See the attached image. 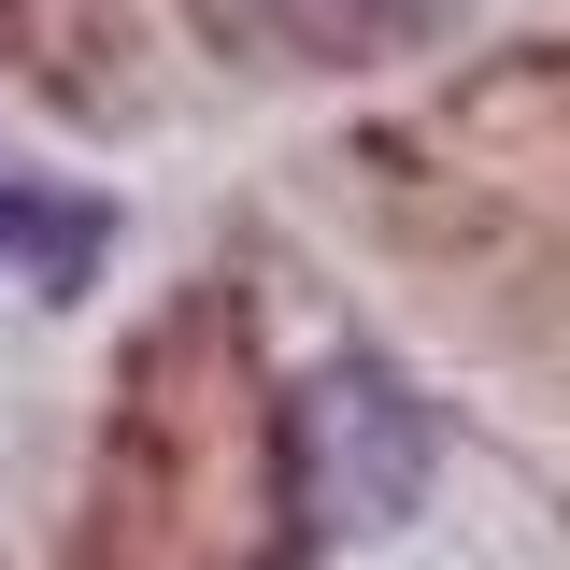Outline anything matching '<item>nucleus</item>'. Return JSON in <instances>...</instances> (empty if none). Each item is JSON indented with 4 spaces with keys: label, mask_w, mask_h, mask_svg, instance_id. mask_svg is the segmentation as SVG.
Here are the masks:
<instances>
[{
    "label": "nucleus",
    "mask_w": 570,
    "mask_h": 570,
    "mask_svg": "<svg viewBox=\"0 0 570 570\" xmlns=\"http://www.w3.org/2000/svg\"><path fill=\"white\" fill-rule=\"evenodd\" d=\"M428 471H442V414L400 371H371V356L299 371V400H285V499H299L314 542H385L428 499Z\"/></svg>",
    "instance_id": "nucleus-1"
},
{
    "label": "nucleus",
    "mask_w": 570,
    "mask_h": 570,
    "mask_svg": "<svg viewBox=\"0 0 570 570\" xmlns=\"http://www.w3.org/2000/svg\"><path fill=\"white\" fill-rule=\"evenodd\" d=\"M100 257H115V200H86L71 171H43V157L0 142V272L71 299V285H100Z\"/></svg>",
    "instance_id": "nucleus-2"
},
{
    "label": "nucleus",
    "mask_w": 570,
    "mask_h": 570,
    "mask_svg": "<svg viewBox=\"0 0 570 570\" xmlns=\"http://www.w3.org/2000/svg\"><path fill=\"white\" fill-rule=\"evenodd\" d=\"M228 29H257V43H285V58H400V43H428L456 0H214Z\"/></svg>",
    "instance_id": "nucleus-3"
}]
</instances>
